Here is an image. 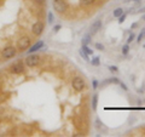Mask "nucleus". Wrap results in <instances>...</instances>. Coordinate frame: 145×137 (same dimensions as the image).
Masks as SVG:
<instances>
[{
  "mask_svg": "<svg viewBox=\"0 0 145 137\" xmlns=\"http://www.w3.org/2000/svg\"><path fill=\"white\" fill-rule=\"evenodd\" d=\"M40 56L38 55H33V54H29L24 60V63L27 67L29 68H34V67H38L39 64H40Z\"/></svg>",
  "mask_w": 145,
  "mask_h": 137,
  "instance_id": "1",
  "label": "nucleus"
},
{
  "mask_svg": "<svg viewBox=\"0 0 145 137\" xmlns=\"http://www.w3.org/2000/svg\"><path fill=\"white\" fill-rule=\"evenodd\" d=\"M71 86H72V89L75 90V91L80 92V91H82V90H85L86 83H85V80H83V78L75 77L74 79H72V81H71Z\"/></svg>",
  "mask_w": 145,
  "mask_h": 137,
  "instance_id": "2",
  "label": "nucleus"
},
{
  "mask_svg": "<svg viewBox=\"0 0 145 137\" xmlns=\"http://www.w3.org/2000/svg\"><path fill=\"white\" fill-rule=\"evenodd\" d=\"M53 9L58 13H64L68 10V3L65 0H53Z\"/></svg>",
  "mask_w": 145,
  "mask_h": 137,
  "instance_id": "3",
  "label": "nucleus"
},
{
  "mask_svg": "<svg viewBox=\"0 0 145 137\" xmlns=\"http://www.w3.org/2000/svg\"><path fill=\"white\" fill-rule=\"evenodd\" d=\"M30 43H32V40H30L29 36H21L17 40V48L21 51H24V50H27L30 46Z\"/></svg>",
  "mask_w": 145,
  "mask_h": 137,
  "instance_id": "4",
  "label": "nucleus"
},
{
  "mask_svg": "<svg viewBox=\"0 0 145 137\" xmlns=\"http://www.w3.org/2000/svg\"><path fill=\"white\" fill-rule=\"evenodd\" d=\"M16 54H17V50L15 46H7V48L3 49V51H1V57L9 60V58L15 57Z\"/></svg>",
  "mask_w": 145,
  "mask_h": 137,
  "instance_id": "5",
  "label": "nucleus"
},
{
  "mask_svg": "<svg viewBox=\"0 0 145 137\" xmlns=\"http://www.w3.org/2000/svg\"><path fill=\"white\" fill-rule=\"evenodd\" d=\"M10 70H11V73H13V74H22L23 72H24V63H23L22 61L15 62V63L11 64Z\"/></svg>",
  "mask_w": 145,
  "mask_h": 137,
  "instance_id": "6",
  "label": "nucleus"
},
{
  "mask_svg": "<svg viewBox=\"0 0 145 137\" xmlns=\"http://www.w3.org/2000/svg\"><path fill=\"white\" fill-rule=\"evenodd\" d=\"M44 23L41 22V21H38V22H35L34 24L32 26V33L35 35V36H39V35L42 34V32H44Z\"/></svg>",
  "mask_w": 145,
  "mask_h": 137,
  "instance_id": "7",
  "label": "nucleus"
},
{
  "mask_svg": "<svg viewBox=\"0 0 145 137\" xmlns=\"http://www.w3.org/2000/svg\"><path fill=\"white\" fill-rule=\"evenodd\" d=\"M101 28H102V21H101V19H96L94 22L91 24V29H90V32H91V34H96V33H97Z\"/></svg>",
  "mask_w": 145,
  "mask_h": 137,
  "instance_id": "8",
  "label": "nucleus"
},
{
  "mask_svg": "<svg viewBox=\"0 0 145 137\" xmlns=\"http://www.w3.org/2000/svg\"><path fill=\"white\" fill-rule=\"evenodd\" d=\"M42 46H44V41H38L36 44H34V45L32 46V48L29 49V50H28V52H29V54H34L35 51H38V50H40V49L42 48Z\"/></svg>",
  "mask_w": 145,
  "mask_h": 137,
  "instance_id": "9",
  "label": "nucleus"
},
{
  "mask_svg": "<svg viewBox=\"0 0 145 137\" xmlns=\"http://www.w3.org/2000/svg\"><path fill=\"white\" fill-rule=\"evenodd\" d=\"M91 41H92L91 34H86L85 36H83V38L81 39V43H82V44H83V45H88Z\"/></svg>",
  "mask_w": 145,
  "mask_h": 137,
  "instance_id": "10",
  "label": "nucleus"
},
{
  "mask_svg": "<svg viewBox=\"0 0 145 137\" xmlns=\"http://www.w3.org/2000/svg\"><path fill=\"white\" fill-rule=\"evenodd\" d=\"M122 13H123V9H122V7H117V9L114 10L113 16H114V17H120Z\"/></svg>",
  "mask_w": 145,
  "mask_h": 137,
  "instance_id": "11",
  "label": "nucleus"
},
{
  "mask_svg": "<svg viewBox=\"0 0 145 137\" xmlns=\"http://www.w3.org/2000/svg\"><path fill=\"white\" fill-rule=\"evenodd\" d=\"M93 3H96V0H80V4L82 6H90Z\"/></svg>",
  "mask_w": 145,
  "mask_h": 137,
  "instance_id": "12",
  "label": "nucleus"
},
{
  "mask_svg": "<svg viewBox=\"0 0 145 137\" xmlns=\"http://www.w3.org/2000/svg\"><path fill=\"white\" fill-rule=\"evenodd\" d=\"M97 103H98V95L92 96V108L97 109Z\"/></svg>",
  "mask_w": 145,
  "mask_h": 137,
  "instance_id": "13",
  "label": "nucleus"
},
{
  "mask_svg": "<svg viewBox=\"0 0 145 137\" xmlns=\"http://www.w3.org/2000/svg\"><path fill=\"white\" fill-rule=\"evenodd\" d=\"M82 50H83V51H85L87 55H93V50H92V49H90L87 45L82 44Z\"/></svg>",
  "mask_w": 145,
  "mask_h": 137,
  "instance_id": "14",
  "label": "nucleus"
},
{
  "mask_svg": "<svg viewBox=\"0 0 145 137\" xmlns=\"http://www.w3.org/2000/svg\"><path fill=\"white\" fill-rule=\"evenodd\" d=\"M79 54H80V56H81V57L83 58V60H85V61H90V58H88V55L86 54V52L83 51L82 49H81V50H80V51H79Z\"/></svg>",
  "mask_w": 145,
  "mask_h": 137,
  "instance_id": "15",
  "label": "nucleus"
},
{
  "mask_svg": "<svg viewBox=\"0 0 145 137\" xmlns=\"http://www.w3.org/2000/svg\"><path fill=\"white\" fill-rule=\"evenodd\" d=\"M129 49H131V48H129V45H128V44H126V45H125V46L122 48V54L125 55V56H126V55L129 52Z\"/></svg>",
  "mask_w": 145,
  "mask_h": 137,
  "instance_id": "16",
  "label": "nucleus"
},
{
  "mask_svg": "<svg viewBox=\"0 0 145 137\" xmlns=\"http://www.w3.org/2000/svg\"><path fill=\"white\" fill-rule=\"evenodd\" d=\"M145 35V28H143V30L140 32V34L138 35V38H137V40H138V43H140L143 40V36Z\"/></svg>",
  "mask_w": 145,
  "mask_h": 137,
  "instance_id": "17",
  "label": "nucleus"
},
{
  "mask_svg": "<svg viewBox=\"0 0 145 137\" xmlns=\"http://www.w3.org/2000/svg\"><path fill=\"white\" fill-rule=\"evenodd\" d=\"M91 64L92 66H99V57L97 56V57L93 58V60L91 61Z\"/></svg>",
  "mask_w": 145,
  "mask_h": 137,
  "instance_id": "18",
  "label": "nucleus"
},
{
  "mask_svg": "<svg viewBox=\"0 0 145 137\" xmlns=\"http://www.w3.org/2000/svg\"><path fill=\"white\" fill-rule=\"evenodd\" d=\"M134 38H136V35L133 34V33H131V34H129V36H128V39H127V43H128V44H131V43L134 40Z\"/></svg>",
  "mask_w": 145,
  "mask_h": 137,
  "instance_id": "19",
  "label": "nucleus"
},
{
  "mask_svg": "<svg viewBox=\"0 0 145 137\" xmlns=\"http://www.w3.org/2000/svg\"><path fill=\"white\" fill-rule=\"evenodd\" d=\"M126 17H127V13H122V15H121L120 17H119V22H120V23H122L123 21L126 19Z\"/></svg>",
  "mask_w": 145,
  "mask_h": 137,
  "instance_id": "20",
  "label": "nucleus"
},
{
  "mask_svg": "<svg viewBox=\"0 0 145 137\" xmlns=\"http://www.w3.org/2000/svg\"><path fill=\"white\" fill-rule=\"evenodd\" d=\"M96 48H97V50H104V45L97 43V44H96Z\"/></svg>",
  "mask_w": 145,
  "mask_h": 137,
  "instance_id": "21",
  "label": "nucleus"
},
{
  "mask_svg": "<svg viewBox=\"0 0 145 137\" xmlns=\"http://www.w3.org/2000/svg\"><path fill=\"white\" fill-rule=\"evenodd\" d=\"M92 87H93L94 90L98 87V81H97L96 79H93V81H92Z\"/></svg>",
  "mask_w": 145,
  "mask_h": 137,
  "instance_id": "22",
  "label": "nucleus"
},
{
  "mask_svg": "<svg viewBox=\"0 0 145 137\" xmlns=\"http://www.w3.org/2000/svg\"><path fill=\"white\" fill-rule=\"evenodd\" d=\"M53 18H54V17H53V15H52V13H48V22H50V23H52V21H53Z\"/></svg>",
  "mask_w": 145,
  "mask_h": 137,
  "instance_id": "23",
  "label": "nucleus"
},
{
  "mask_svg": "<svg viewBox=\"0 0 145 137\" xmlns=\"http://www.w3.org/2000/svg\"><path fill=\"white\" fill-rule=\"evenodd\" d=\"M35 4H38V5H42L45 3V0H34Z\"/></svg>",
  "mask_w": 145,
  "mask_h": 137,
  "instance_id": "24",
  "label": "nucleus"
},
{
  "mask_svg": "<svg viewBox=\"0 0 145 137\" xmlns=\"http://www.w3.org/2000/svg\"><path fill=\"white\" fill-rule=\"evenodd\" d=\"M59 29H60V26H59V24H57V26H54L53 32H54V33H57V32H58V30H59Z\"/></svg>",
  "mask_w": 145,
  "mask_h": 137,
  "instance_id": "25",
  "label": "nucleus"
},
{
  "mask_svg": "<svg viewBox=\"0 0 145 137\" xmlns=\"http://www.w3.org/2000/svg\"><path fill=\"white\" fill-rule=\"evenodd\" d=\"M109 70H111V72H117V68L115 67V66H111V67H109Z\"/></svg>",
  "mask_w": 145,
  "mask_h": 137,
  "instance_id": "26",
  "label": "nucleus"
},
{
  "mask_svg": "<svg viewBox=\"0 0 145 137\" xmlns=\"http://www.w3.org/2000/svg\"><path fill=\"white\" fill-rule=\"evenodd\" d=\"M119 85H120V86H121V87H122L123 90H127V86L125 85V83H122V81H120V84H119Z\"/></svg>",
  "mask_w": 145,
  "mask_h": 137,
  "instance_id": "27",
  "label": "nucleus"
},
{
  "mask_svg": "<svg viewBox=\"0 0 145 137\" xmlns=\"http://www.w3.org/2000/svg\"><path fill=\"white\" fill-rule=\"evenodd\" d=\"M137 27H138V23H133L132 26H131V28H132V29H136Z\"/></svg>",
  "mask_w": 145,
  "mask_h": 137,
  "instance_id": "28",
  "label": "nucleus"
},
{
  "mask_svg": "<svg viewBox=\"0 0 145 137\" xmlns=\"http://www.w3.org/2000/svg\"><path fill=\"white\" fill-rule=\"evenodd\" d=\"M3 119V112H1V108H0V120Z\"/></svg>",
  "mask_w": 145,
  "mask_h": 137,
  "instance_id": "29",
  "label": "nucleus"
},
{
  "mask_svg": "<svg viewBox=\"0 0 145 137\" xmlns=\"http://www.w3.org/2000/svg\"><path fill=\"white\" fill-rule=\"evenodd\" d=\"M143 18H144V19H145V15H144V16H143Z\"/></svg>",
  "mask_w": 145,
  "mask_h": 137,
  "instance_id": "30",
  "label": "nucleus"
}]
</instances>
